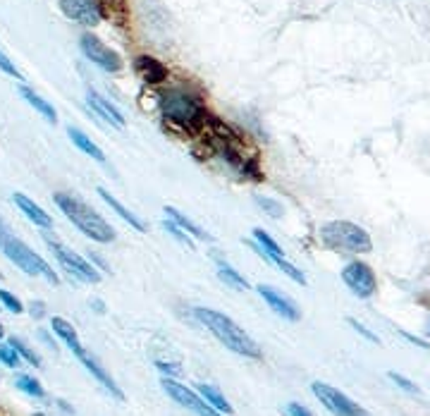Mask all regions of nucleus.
<instances>
[{
  "label": "nucleus",
  "instance_id": "37998d69",
  "mask_svg": "<svg viewBox=\"0 0 430 416\" xmlns=\"http://www.w3.org/2000/svg\"><path fill=\"white\" fill-rule=\"evenodd\" d=\"M5 335V328H3V323H0V338H3Z\"/></svg>",
  "mask_w": 430,
  "mask_h": 416
},
{
  "label": "nucleus",
  "instance_id": "6ab92c4d",
  "mask_svg": "<svg viewBox=\"0 0 430 416\" xmlns=\"http://www.w3.org/2000/svg\"><path fill=\"white\" fill-rule=\"evenodd\" d=\"M96 194H98L101 199H103V201L108 203V206H111V208L115 210V213H118V215L122 218V220H125V223L129 225V228H134L136 233H143V230H146V225H143V223L139 220V218H136V215L132 213V210L122 206V203H120L118 199H115V196H113L111 192H108V189L98 187V189H96Z\"/></svg>",
  "mask_w": 430,
  "mask_h": 416
},
{
  "label": "nucleus",
  "instance_id": "2eb2a0df",
  "mask_svg": "<svg viewBox=\"0 0 430 416\" xmlns=\"http://www.w3.org/2000/svg\"><path fill=\"white\" fill-rule=\"evenodd\" d=\"M134 70L136 74L146 81V84H163L168 79V70L160 60H155L151 56H139L134 60Z\"/></svg>",
  "mask_w": 430,
  "mask_h": 416
},
{
  "label": "nucleus",
  "instance_id": "ddd939ff",
  "mask_svg": "<svg viewBox=\"0 0 430 416\" xmlns=\"http://www.w3.org/2000/svg\"><path fill=\"white\" fill-rule=\"evenodd\" d=\"M256 290L263 302L285 320H299V316H302V313H299V306L292 302L290 297H285L282 292H277L275 288H270V285H258Z\"/></svg>",
  "mask_w": 430,
  "mask_h": 416
},
{
  "label": "nucleus",
  "instance_id": "4468645a",
  "mask_svg": "<svg viewBox=\"0 0 430 416\" xmlns=\"http://www.w3.org/2000/svg\"><path fill=\"white\" fill-rule=\"evenodd\" d=\"M86 103H88V108H91L96 115H98V118H103L108 125H113V127H118V129L125 127V115H122L118 108L111 103V101L101 96L98 91L88 88V91H86Z\"/></svg>",
  "mask_w": 430,
  "mask_h": 416
},
{
  "label": "nucleus",
  "instance_id": "a19ab883",
  "mask_svg": "<svg viewBox=\"0 0 430 416\" xmlns=\"http://www.w3.org/2000/svg\"><path fill=\"white\" fill-rule=\"evenodd\" d=\"M91 306H93V311H96V313H106V304L101 302V299H93Z\"/></svg>",
  "mask_w": 430,
  "mask_h": 416
},
{
  "label": "nucleus",
  "instance_id": "4be33fe9",
  "mask_svg": "<svg viewBox=\"0 0 430 416\" xmlns=\"http://www.w3.org/2000/svg\"><path fill=\"white\" fill-rule=\"evenodd\" d=\"M217 278H220L225 285H230L232 290H239V292L249 290L247 278H244L237 268H232L227 261H222V258H217Z\"/></svg>",
  "mask_w": 430,
  "mask_h": 416
},
{
  "label": "nucleus",
  "instance_id": "b1692460",
  "mask_svg": "<svg viewBox=\"0 0 430 416\" xmlns=\"http://www.w3.org/2000/svg\"><path fill=\"white\" fill-rule=\"evenodd\" d=\"M15 385H17V390H22L24 395H29V397L46 400L43 385H41L34 376H29V373H19V376L15 378Z\"/></svg>",
  "mask_w": 430,
  "mask_h": 416
},
{
  "label": "nucleus",
  "instance_id": "c03bdc74",
  "mask_svg": "<svg viewBox=\"0 0 430 416\" xmlns=\"http://www.w3.org/2000/svg\"><path fill=\"white\" fill-rule=\"evenodd\" d=\"M34 416H48V414H43V412H34Z\"/></svg>",
  "mask_w": 430,
  "mask_h": 416
},
{
  "label": "nucleus",
  "instance_id": "e433bc0d",
  "mask_svg": "<svg viewBox=\"0 0 430 416\" xmlns=\"http://www.w3.org/2000/svg\"><path fill=\"white\" fill-rule=\"evenodd\" d=\"M401 338H404V340H409V343H411V345H416V347H423V350H430V345L426 343V340L416 338V335H411V333H404V330H401Z\"/></svg>",
  "mask_w": 430,
  "mask_h": 416
},
{
  "label": "nucleus",
  "instance_id": "7ed1b4c3",
  "mask_svg": "<svg viewBox=\"0 0 430 416\" xmlns=\"http://www.w3.org/2000/svg\"><path fill=\"white\" fill-rule=\"evenodd\" d=\"M160 113L168 122L182 129H199L206 122V108L194 93L184 88H168L158 98Z\"/></svg>",
  "mask_w": 430,
  "mask_h": 416
},
{
  "label": "nucleus",
  "instance_id": "9b49d317",
  "mask_svg": "<svg viewBox=\"0 0 430 416\" xmlns=\"http://www.w3.org/2000/svg\"><path fill=\"white\" fill-rule=\"evenodd\" d=\"M74 354V357H77L79 359V364L81 366H84L86 368V371L88 373H91V378H96V380H98V385L101 387H103V390L106 392H111L113 395V397L115 400H125V392H122L120 390V385L118 383H115V380H113V376H111V373H108L106 371V368L103 366H101V361L98 359H96L93 357V354H88L86 350H84V345H81V347H77V350H74L72 352Z\"/></svg>",
  "mask_w": 430,
  "mask_h": 416
},
{
  "label": "nucleus",
  "instance_id": "412c9836",
  "mask_svg": "<svg viewBox=\"0 0 430 416\" xmlns=\"http://www.w3.org/2000/svg\"><path fill=\"white\" fill-rule=\"evenodd\" d=\"M67 134H70L72 144L77 146L79 151H84L86 156H91L93 161L106 163V156H103V151H101V148L93 144V141H91V136H86V134L81 132V129H77V127H67Z\"/></svg>",
  "mask_w": 430,
  "mask_h": 416
},
{
  "label": "nucleus",
  "instance_id": "c85d7f7f",
  "mask_svg": "<svg viewBox=\"0 0 430 416\" xmlns=\"http://www.w3.org/2000/svg\"><path fill=\"white\" fill-rule=\"evenodd\" d=\"M275 265H277L280 270L285 273L287 278H292V280H295V283H299V285H306V275H304L302 270L297 268V265H292L290 261H287V258H282V261H277Z\"/></svg>",
  "mask_w": 430,
  "mask_h": 416
},
{
  "label": "nucleus",
  "instance_id": "a211bd4d",
  "mask_svg": "<svg viewBox=\"0 0 430 416\" xmlns=\"http://www.w3.org/2000/svg\"><path fill=\"white\" fill-rule=\"evenodd\" d=\"M196 392H199V397L206 402V405L213 407L217 414H222V416H232V414H235V409H232V405L227 402V397H225V395L217 390L215 385L199 383V385H196Z\"/></svg>",
  "mask_w": 430,
  "mask_h": 416
},
{
  "label": "nucleus",
  "instance_id": "9d476101",
  "mask_svg": "<svg viewBox=\"0 0 430 416\" xmlns=\"http://www.w3.org/2000/svg\"><path fill=\"white\" fill-rule=\"evenodd\" d=\"M342 280L344 285L349 288L354 295L359 299H368L375 295V290H378V280H375V273L368 263L364 261H352L344 265L342 270Z\"/></svg>",
  "mask_w": 430,
  "mask_h": 416
},
{
  "label": "nucleus",
  "instance_id": "aec40b11",
  "mask_svg": "<svg viewBox=\"0 0 430 416\" xmlns=\"http://www.w3.org/2000/svg\"><path fill=\"white\" fill-rule=\"evenodd\" d=\"M19 93H22V98L34 108V111L41 113L48 122H53V125H56V122H58V113H56V108L48 103L46 98H41L39 93L34 91V88H29V86H19Z\"/></svg>",
  "mask_w": 430,
  "mask_h": 416
},
{
  "label": "nucleus",
  "instance_id": "423d86ee",
  "mask_svg": "<svg viewBox=\"0 0 430 416\" xmlns=\"http://www.w3.org/2000/svg\"><path fill=\"white\" fill-rule=\"evenodd\" d=\"M311 392L316 395V400L332 416H371L364 407L357 405L352 397H347L342 390H337V387H332L327 383H320V380L311 383Z\"/></svg>",
  "mask_w": 430,
  "mask_h": 416
},
{
  "label": "nucleus",
  "instance_id": "ea45409f",
  "mask_svg": "<svg viewBox=\"0 0 430 416\" xmlns=\"http://www.w3.org/2000/svg\"><path fill=\"white\" fill-rule=\"evenodd\" d=\"M56 405L63 409L65 414H70V416H74V407L70 405V402H65V400H56Z\"/></svg>",
  "mask_w": 430,
  "mask_h": 416
},
{
  "label": "nucleus",
  "instance_id": "a18cd8bd",
  "mask_svg": "<svg viewBox=\"0 0 430 416\" xmlns=\"http://www.w3.org/2000/svg\"><path fill=\"white\" fill-rule=\"evenodd\" d=\"M0 230H3V220H0Z\"/></svg>",
  "mask_w": 430,
  "mask_h": 416
},
{
  "label": "nucleus",
  "instance_id": "f704fd0d",
  "mask_svg": "<svg viewBox=\"0 0 430 416\" xmlns=\"http://www.w3.org/2000/svg\"><path fill=\"white\" fill-rule=\"evenodd\" d=\"M282 414L285 416H313L311 409L304 407V405H299V402H290V405H285Z\"/></svg>",
  "mask_w": 430,
  "mask_h": 416
},
{
  "label": "nucleus",
  "instance_id": "4c0bfd02",
  "mask_svg": "<svg viewBox=\"0 0 430 416\" xmlns=\"http://www.w3.org/2000/svg\"><path fill=\"white\" fill-rule=\"evenodd\" d=\"M86 261L91 263V265H93V263L98 265V270H108V263H106L103 258H101L98 254H93V251H91V254H88V258H86Z\"/></svg>",
  "mask_w": 430,
  "mask_h": 416
},
{
  "label": "nucleus",
  "instance_id": "58836bf2",
  "mask_svg": "<svg viewBox=\"0 0 430 416\" xmlns=\"http://www.w3.org/2000/svg\"><path fill=\"white\" fill-rule=\"evenodd\" d=\"M39 338L43 340V343H46L48 347H51V350H56V347H58V345H56V340H53L51 335H48V330H43V328L39 330Z\"/></svg>",
  "mask_w": 430,
  "mask_h": 416
},
{
  "label": "nucleus",
  "instance_id": "72a5a7b5",
  "mask_svg": "<svg viewBox=\"0 0 430 416\" xmlns=\"http://www.w3.org/2000/svg\"><path fill=\"white\" fill-rule=\"evenodd\" d=\"M0 70H3L5 74H10V77H15V79H19V81H22V79H24V74H22V72H19V70H17V67H15V63H12V60H10L8 56H5V53H3V51H0Z\"/></svg>",
  "mask_w": 430,
  "mask_h": 416
},
{
  "label": "nucleus",
  "instance_id": "cd10ccee",
  "mask_svg": "<svg viewBox=\"0 0 430 416\" xmlns=\"http://www.w3.org/2000/svg\"><path fill=\"white\" fill-rule=\"evenodd\" d=\"M256 203H258V206H261L270 218H280V215H282V203L275 201V199H270V196H256Z\"/></svg>",
  "mask_w": 430,
  "mask_h": 416
},
{
  "label": "nucleus",
  "instance_id": "473e14b6",
  "mask_svg": "<svg viewBox=\"0 0 430 416\" xmlns=\"http://www.w3.org/2000/svg\"><path fill=\"white\" fill-rule=\"evenodd\" d=\"M347 323H349V325H352V328H354V330H357V333H359V335H361V338H366V340H368V343H373V345H380V338H378V335H375V333H371V330H368V328H366V325H364V323H359V320H357V318H347Z\"/></svg>",
  "mask_w": 430,
  "mask_h": 416
},
{
  "label": "nucleus",
  "instance_id": "0eeeda50",
  "mask_svg": "<svg viewBox=\"0 0 430 416\" xmlns=\"http://www.w3.org/2000/svg\"><path fill=\"white\" fill-rule=\"evenodd\" d=\"M46 242H48V247H51L53 254H56V258L60 261V265H63V268L70 273L72 278H77V280L88 283V285L101 283V270L96 268V265L88 263L84 256H79L77 251L67 249L65 244H60V242H56V240H46Z\"/></svg>",
  "mask_w": 430,
  "mask_h": 416
},
{
  "label": "nucleus",
  "instance_id": "f03ea898",
  "mask_svg": "<svg viewBox=\"0 0 430 416\" xmlns=\"http://www.w3.org/2000/svg\"><path fill=\"white\" fill-rule=\"evenodd\" d=\"M56 203H58V208L65 213L67 220H70L81 235H86L88 240L101 242V244L115 242L113 225L108 223L106 218L98 213V210H93L88 203L81 201L79 196L67 194V192H58L56 194Z\"/></svg>",
  "mask_w": 430,
  "mask_h": 416
},
{
  "label": "nucleus",
  "instance_id": "393cba45",
  "mask_svg": "<svg viewBox=\"0 0 430 416\" xmlns=\"http://www.w3.org/2000/svg\"><path fill=\"white\" fill-rule=\"evenodd\" d=\"M8 345L12 347V350H15L17 354H19V359H24V361H29L31 366H36V368H41V364H43V361H41V357L36 352L31 350L29 345L24 343V340H19V338H10L8 340Z\"/></svg>",
  "mask_w": 430,
  "mask_h": 416
},
{
  "label": "nucleus",
  "instance_id": "f257e3e1",
  "mask_svg": "<svg viewBox=\"0 0 430 416\" xmlns=\"http://www.w3.org/2000/svg\"><path fill=\"white\" fill-rule=\"evenodd\" d=\"M194 316L203 328H206L217 343L227 347L230 352L239 354V357H247V359H263V352L256 340L244 328H239L230 316H225L222 311L208 309V306H196Z\"/></svg>",
  "mask_w": 430,
  "mask_h": 416
},
{
  "label": "nucleus",
  "instance_id": "c756f323",
  "mask_svg": "<svg viewBox=\"0 0 430 416\" xmlns=\"http://www.w3.org/2000/svg\"><path fill=\"white\" fill-rule=\"evenodd\" d=\"M387 378H390L394 385L401 387V390L409 392V395H419V392H421V390H419V385L411 383V380L404 378V376H401V373H397V371H390V373H387Z\"/></svg>",
  "mask_w": 430,
  "mask_h": 416
},
{
  "label": "nucleus",
  "instance_id": "f8f14e48",
  "mask_svg": "<svg viewBox=\"0 0 430 416\" xmlns=\"http://www.w3.org/2000/svg\"><path fill=\"white\" fill-rule=\"evenodd\" d=\"M58 3L63 15L81 26H96L103 17L101 5L96 0H58Z\"/></svg>",
  "mask_w": 430,
  "mask_h": 416
},
{
  "label": "nucleus",
  "instance_id": "7c9ffc66",
  "mask_svg": "<svg viewBox=\"0 0 430 416\" xmlns=\"http://www.w3.org/2000/svg\"><path fill=\"white\" fill-rule=\"evenodd\" d=\"M155 368L163 373V378H173V380H177L182 376V368H180V364H173V361H163V359H158L155 361Z\"/></svg>",
  "mask_w": 430,
  "mask_h": 416
},
{
  "label": "nucleus",
  "instance_id": "dca6fc26",
  "mask_svg": "<svg viewBox=\"0 0 430 416\" xmlns=\"http://www.w3.org/2000/svg\"><path fill=\"white\" fill-rule=\"evenodd\" d=\"M12 201L17 203L19 210H22V213L29 218L34 225H36V228H43V230H51L53 228V218L48 215L46 210L39 206V203H34L29 196H24L22 192H15V194H12Z\"/></svg>",
  "mask_w": 430,
  "mask_h": 416
},
{
  "label": "nucleus",
  "instance_id": "79ce46f5",
  "mask_svg": "<svg viewBox=\"0 0 430 416\" xmlns=\"http://www.w3.org/2000/svg\"><path fill=\"white\" fill-rule=\"evenodd\" d=\"M426 335L430 338V318H428V323H426Z\"/></svg>",
  "mask_w": 430,
  "mask_h": 416
},
{
  "label": "nucleus",
  "instance_id": "c9c22d12",
  "mask_svg": "<svg viewBox=\"0 0 430 416\" xmlns=\"http://www.w3.org/2000/svg\"><path fill=\"white\" fill-rule=\"evenodd\" d=\"M29 311L34 318H43L46 316V304L43 302H31L29 304Z\"/></svg>",
  "mask_w": 430,
  "mask_h": 416
},
{
  "label": "nucleus",
  "instance_id": "2f4dec72",
  "mask_svg": "<svg viewBox=\"0 0 430 416\" xmlns=\"http://www.w3.org/2000/svg\"><path fill=\"white\" fill-rule=\"evenodd\" d=\"M0 304H3L5 309L12 311V313H22L24 311V304L19 302L15 295H10L8 290H0Z\"/></svg>",
  "mask_w": 430,
  "mask_h": 416
},
{
  "label": "nucleus",
  "instance_id": "20e7f679",
  "mask_svg": "<svg viewBox=\"0 0 430 416\" xmlns=\"http://www.w3.org/2000/svg\"><path fill=\"white\" fill-rule=\"evenodd\" d=\"M320 242L339 254H368L373 249L371 235L349 220H330L320 228Z\"/></svg>",
  "mask_w": 430,
  "mask_h": 416
},
{
  "label": "nucleus",
  "instance_id": "f3484780",
  "mask_svg": "<svg viewBox=\"0 0 430 416\" xmlns=\"http://www.w3.org/2000/svg\"><path fill=\"white\" fill-rule=\"evenodd\" d=\"M165 213H168V218L173 220L177 228H182L184 233H187L191 240H201V242H213V237H210L206 230L201 228V225H196L191 218H187L182 213V210H177L175 206H165Z\"/></svg>",
  "mask_w": 430,
  "mask_h": 416
},
{
  "label": "nucleus",
  "instance_id": "bb28decb",
  "mask_svg": "<svg viewBox=\"0 0 430 416\" xmlns=\"http://www.w3.org/2000/svg\"><path fill=\"white\" fill-rule=\"evenodd\" d=\"M163 228H165V230H168V233H170V235H173V237H175V240H177V242H182V244H184V247L194 249V240H191V237H189L187 233H184V230H182V228H177V225H175L173 220H170V218H168V220H165V223H163Z\"/></svg>",
  "mask_w": 430,
  "mask_h": 416
},
{
  "label": "nucleus",
  "instance_id": "5701e85b",
  "mask_svg": "<svg viewBox=\"0 0 430 416\" xmlns=\"http://www.w3.org/2000/svg\"><path fill=\"white\" fill-rule=\"evenodd\" d=\"M51 330L56 333V335L63 340V343L70 347V352H74L77 347H81V343H79V335H77V330L72 328V323H67L65 318H60V316H53L51 318Z\"/></svg>",
  "mask_w": 430,
  "mask_h": 416
},
{
  "label": "nucleus",
  "instance_id": "a878e982",
  "mask_svg": "<svg viewBox=\"0 0 430 416\" xmlns=\"http://www.w3.org/2000/svg\"><path fill=\"white\" fill-rule=\"evenodd\" d=\"M0 364L8 366V368H19V364H22V359H19V354L12 350V347L8 343L0 345Z\"/></svg>",
  "mask_w": 430,
  "mask_h": 416
},
{
  "label": "nucleus",
  "instance_id": "1a4fd4ad",
  "mask_svg": "<svg viewBox=\"0 0 430 416\" xmlns=\"http://www.w3.org/2000/svg\"><path fill=\"white\" fill-rule=\"evenodd\" d=\"M79 46H81V53H84L93 65H98L101 70H106V72L122 70V58L111 49V46H106L98 36H93V34H81Z\"/></svg>",
  "mask_w": 430,
  "mask_h": 416
},
{
  "label": "nucleus",
  "instance_id": "6e6552de",
  "mask_svg": "<svg viewBox=\"0 0 430 416\" xmlns=\"http://www.w3.org/2000/svg\"><path fill=\"white\" fill-rule=\"evenodd\" d=\"M160 387L170 400L177 402V405L184 407L191 414H196V416H222V414H217L210 405H206V402L199 397V392L191 390V387H187L184 383H180V380L160 378Z\"/></svg>",
  "mask_w": 430,
  "mask_h": 416
},
{
  "label": "nucleus",
  "instance_id": "39448f33",
  "mask_svg": "<svg viewBox=\"0 0 430 416\" xmlns=\"http://www.w3.org/2000/svg\"><path fill=\"white\" fill-rule=\"evenodd\" d=\"M0 251H3L5 258H10V261L15 263L19 270H24L26 275L43 278V280H48L51 285L60 283L58 273L46 263V258H41L31 247H26L22 240L8 235L5 230H0Z\"/></svg>",
  "mask_w": 430,
  "mask_h": 416
}]
</instances>
